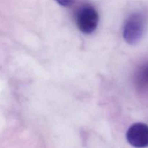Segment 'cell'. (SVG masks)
Segmentation results:
<instances>
[{
  "label": "cell",
  "mask_w": 148,
  "mask_h": 148,
  "mask_svg": "<svg viewBox=\"0 0 148 148\" xmlns=\"http://www.w3.org/2000/svg\"><path fill=\"white\" fill-rule=\"evenodd\" d=\"M145 18L141 13L131 14L126 20L123 30V37L127 43L135 45L140 41L145 31Z\"/></svg>",
  "instance_id": "6da1fadb"
},
{
  "label": "cell",
  "mask_w": 148,
  "mask_h": 148,
  "mask_svg": "<svg viewBox=\"0 0 148 148\" xmlns=\"http://www.w3.org/2000/svg\"><path fill=\"white\" fill-rule=\"evenodd\" d=\"M98 20V13L92 6H83L77 12V25L79 30L85 34H90L96 30Z\"/></svg>",
  "instance_id": "7a4b0ae2"
},
{
  "label": "cell",
  "mask_w": 148,
  "mask_h": 148,
  "mask_svg": "<svg viewBox=\"0 0 148 148\" xmlns=\"http://www.w3.org/2000/svg\"><path fill=\"white\" fill-rule=\"evenodd\" d=\"M127 140L134 147H148V126L143 123L132 125L127 131Z\"/></svg>",
  "instance_id": "3957f363"
},
{
  "label": "cell",
  "mask_w": 148,
  "mask_h": 148,
  "mask_svg": "<svg viewBox=\"0 0 148 148\" xmlns=\"http://www.w3.org/2000/svg\"><path fill=\"white\" fill-rule=\"evenodd\" d=\"M136 82L142 90L148 92V62L138 69L136 74Z\"/></svg>",
  "instance_id": "277c9868"
},
{
  "label": "cell",
  "mask_w": 148,
  "mask_h": 148,
  "mask_svg": "<svg viewBox=\"0 0 148 148\" xmlns=\"http://www.w3.org/2000/svg\"><path fill=\"white\" fill-rule=\"evenodd\" d=\"M55 1L64 7H69L75 2V0H55Z\"/></svg>",
  "instance_id": "5b68a950"
}]
</instances>
